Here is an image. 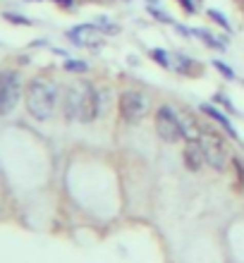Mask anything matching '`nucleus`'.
Wrapping results in <instances>:
<instances>
[{"mask_svg": "<svg viewBox=\"0 0 244 263\" xmlns=\"http://www.w3.org/2000/svg\"><path fill=\"white\" fill-rule=\"evenodd\" d=\"M120 115H122V120L125 122H139V120H144L148 115V110H151V98L146 96V93H141V91H125L122 96H120Z\"/></svg>", "mask_w": 244, "mask_h": 263, "instance_id": "nucleus-2", "label": "nucleus"}, {"mask_svg": "<svg viewBox=\"0 0 244 263\" xmlns=\"http://www.w3.org/2000/svg\"><path fill=\"white\" fill-rule=\"evenodd\" d=\"M53 3H58V5H63V7H72V5H74V0H53Z\"/></svg>", "mask_w": 244, "mask_h": 263, "instance_id": "nucleus-23", "label": "nucleus"}, {"mask_svg": "<svg viewBox=\"0 0 244 263\" xmlns=\"http://www.w3.org/2000/svg\"><path fill=\"white\" fill-rule=\"evenodd\" d=\"M58 103V89L55 84L48 79H31V84L27 86V110L31 112V118L36 120H50L55 112Z\"/></svg>", "mask_w": 244, "mask_h": 263, "instance_id": "nucleus-1", "label": "nucleus"}, {"mask_svg": "<svg viewBox=\"0 0 244 263\" xmlns=\"http://www.w3.org/2000/svg\"><path fill=\"white\" fill-rule=\"evenodd\" d=\"M206 14H209L211 20L216 22L218 27H223L225 31H232V27H230V22H228V17H225L223 12H220V10H213V7H209V10H206Z\"/></svg>", "mask_w": 244, "mask_h": 263, "instance_id": "nucleus-15", "label": "nucleus"}, {"mask_svg": "<svg viewBox=\"0 0 244 263\" xmlns=\"http://www.w3.org/2000/svg\"><path fill=\"white\" fill-rule=\"evenodd\" d=\"M91 86L93 84H72L70 89L65 91V118L67 120H82Z\"/></svg>", "mask_w": 244, "mask_h": 263, "instance_id": "nucleus-6", "label": "nucleus"}, {"mask_svg": "<svg viewBox=\"0 0 244 263\" xmlns=\"http://www.w3.org/2000/svg\"><path fill=\"white\" fill-rule=\"evenodd\" d=\"M192 34L196 36V39H201L206 46H211V48H216V50H225V41L223 39H216V36L211 34V31H206V29H201V27H196V29H192Z\"/></svg>", "mask_w": 244, "mask_h": 263, "instance_id": "nucleus-12", "label": "nucleus"}, {"mask_svg": "<svg viewBox=\"0 0 244 263\" xmlns=\"http://www.w3.org/2000/svg\"><path fill=\"white\" fill-rule=\"evenodd\" d=\"M65 69H67V72L84 74V72H89V65L84 63V60H67V63H65Z\"/></svg>", "mask_w": 244, "mask_h": 263, "instance_id": "nucleus-17", "label": "nucleus"}, {"mask_svg": "<svg viewBox=\"0 0 244 263\" xmlns=\"http://www.w3.org/2000/svg\"><path fill=\"white\" fill-rule=\"evenodd\" d=\"M175 29H177V31H180V36H184V39L194 36V34H192V29H187L184 24H177V22H175Z\"/></svg>", "mask_w": 244, "mask_h": 263, "instance_id": "nucleus-22", "label": "nucleus"}, {"mask_svg": "<svg viewBox=\"0 0 244 263\" xmlns=\"http://www.w3.org/2000/svg\"><path fill=\"white\" fill-rule=\"evenodd\" d=\"M173 69H177V72L184 74V77H199L201 74V65L196 63V60H192V58H187L184 53H175L173 55Z\"/></svg>", "mask_w": 244, "mask_h": 263, "instance_id": "nucleus-9", "label": "nucleus"}, {"mask_svg": "<svg viewBox=\"0 0 244 263\" xmlns=\"http://www.w3.org/2000/svg\"><path fill=\"white\" fill-rule=\"evenodd\" d=\"M182 158H184V167H187V170H192V173L201 170V167L206 165V156H203L201 141H199V139H187Z\"/></svg>", "mask_w": 244, "mask_h": 263, "instance_id": "nucleus-8", "label": "nucleus"}, {"mask_svg": "<svg viewBox=\"0 0 244 263\" xmlns=\"http://www.w3.org/2000/svg\"><path fill=\"white\" fill-rule=\"evenodd\" d=\"M213 67H216L218 72L225 77V79H230V82L235 79V69H232L228 63H223V60H213Z\"/></svg>", "mask_w": 244, "mask_h": 263, "instance_id": "nucleus-18", "label": "nucleus"}, {"mask_svg": "<svg viewBox=\"0 0 244 263\" xmlns=\"http://www.w3.org/2000/svg\"><path fill=\"white\" fill-rule=\"evenodd\" d=\"M201 146H203V156H206V165H211L213 170H218V173H223L225 163H228V158H225V141L220 137H218L213 129L203 132L201 134Z\"/></svg>", "mask_w": 244, "mask_h": 263, "instance_id": "nucleus-5", "label": "nucleus"}, {"mask_svg": "<svg viewBox=\"0 0 244 263\" xmlns=\"http://www.w3.org/2000/svg\"><path fill=\"white\" fill-rule=\"evenodd\" d=\"M156 132H158V137L167 144H177L180 139H184V122L177 118V112L173 108H158L156 112Z\"/></svg>", "mask_w": 244, "mask_h": 263, "instance_id": "nucleus-3", "label": "nucleus"}, {"mask_svg": "<svg viewBox=\"0 0 244 263\" xmlns=\"http://www.w3.org/2000/svg\"><path fill=\"white\" fill-rule=\"evenodd\" d=\"M67 39H70L74 46H82V48H98L101 46V29L96 24H77V27L67 29Z\"/></svg>", "mask_w": 244, "mask_h": 263, "instance_id": "nucleus-7", "label": "nucleus"}, {"mask_svg": "<svg viewBox=\"0 0 244 263\" xmlns=\"http://www.w3.org/2000/svg\"><path fill=\"white\" fill-rule=\"evenodd\" d=\"M20 96H22L20 74L12 72V69L0 72V118H3V115H10V112L14 110Z\"/></svg>", "mask_w": 244, "mask_h": 263, "instance_id": "nucleus-4", "label": "nucleus"}, {"mask_svg": "<svg viewBox=\"0 0 244 263\" xmlns=\"http://www.w3.org/2000/svg\"><path fill=\"white\" fill-rule=\"evenodd\" d=\"M93 24H96V27L101 29L103 34H108V36H115V34H120V27H118V24H112V22L108 20V17H98V20L93 22Z\"/></svg>", "mask_w": 244, "mask_h": 263, "instance_id": "nucleus-14", "label": "nucleus"}, {"mask_svg": "<svg viewBox=\"0 0 244 263\" xmlns=\"http://www.w3.org/2000/svg\"><path fill=\"white\" fill-rule=\"evenodd\" d=\"M5 20L14 22V24H31V20H27V17H20V14H14V12H5Z\"/></svg>", "mask_w": 244, "mask_h": 263, "instance_id": "nucleus-20", "label": "nucleus"}, {"mask_svg": "<svg viewBox=\"0 0 244 263\" xmlns=\"http://www.w3.org/2000/svg\"><path fill=\"white\" fill-rule=\"evenodd\" d=\"M148 12H151V17H154V20H158V22H163V24H175V20L173 17H170V14H165L161 10V7L158 5H148Z\"/></svg>", "mask_w": 244, "mask_h": 263, "instance_id": "nucleus-16", "label": "nucleus"}, {"mask_svg": "<svg viewBox=\"0 0 244 263\" xmlns=\"http://www.w3.org/2000/svg\"><path fill=\"white\" fill-rule=\"evenodd\" d=\"M201 112H203V115H209L211 120H216L218 125H220L225 132H228V134H230V139H235L237 144H239V141H242V139H239V134H237V129L232 127V122H230V120H228V118H225V115H223V112H220V110H216L213 105L203 103V105H201Z\"/></svg>", "mask_w": 244, "mask_h": 263, "instance_id": "nucleus-10", "label": "nucleus"}, {"mask_svg": "<svg viewBox=\"0 0 244 263\" xmlns=\"http://www.w3.org/2000/svg\"><path fill=\"white\" fill-rule=\"evenodd\" d=\"M177 3H180L182 10H184L187 14H194L196 12V3H194V0H177Z\"/></svg>", "mask_w": 244, "mask_h": 263, "instance_id": "nucleus-21", "label": "nucleus"}, {"mask_svg": "<svg viewBox=\"0 0 244 263\" xmlns=\"http://www.w3.org/2000/svg\"><path fill=\"white\" fill-rule=\"evenodd\" d=\"M101 91L96 86H91V93H89V101H86V108H84V115H82V122H93V120L101 115Z\"/></svg>", "mask_w": 244, "mask_h": 263, "instance_id": "nucleus-11", "label": "nucleus"}, {"mask_svg": "<svg viewBox=\"0 0 244 263\" xmlns=\"http://www.w3.org/2000/svg\"><path fill=\"white\" fill-rule=\"evenodd\" d=\"M148 55L154 58V60L161 65V67L173 69V58L167 55V50H163V48H151V50H148Z\"/></svg>", "mask_w": 244, "mask_h": 263, "instance_id": "nucleus-13", "label": "nucleus"}, {"mask_svg": "<svg viewBox=\"0 0 244 263\" xmlns=\"http://www.w3.org/2000/svg\"><path fill=\"white\" fill-rule=\"evenodd\" d=\"M232 167H235V175H237V184L244 187V163H242V158H232Z\"/></svg>", "mask_w": 244, "mask_h": 263, "instance_id": "nucleus-19", "label": "nucleus"}]
</instances>
